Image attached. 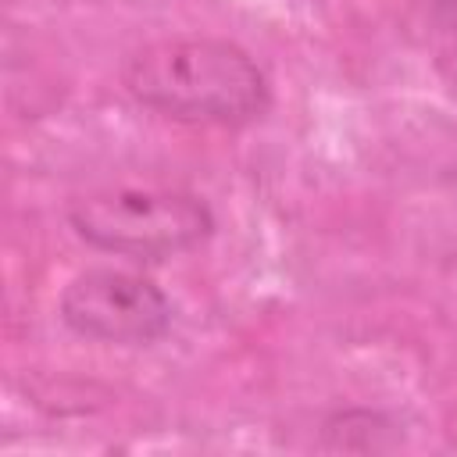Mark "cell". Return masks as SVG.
I'll use <instances>...</instances> for the list:
<instances>
[{
  "label": "cell",
  "instance_id": "obj_1",
  "mask_svg": "<svg viewBox=\"0 0 457 457\" xmlns=\"http://www.w3.org/2000/svg\"><path fill=\"white\" fill-rule=\"evenodd\" d=\"M125 89L143 107L193 125H243L268 107L257 61L225 39H157L125 61Z\"/></svg>",
  "mask_w": 457,
  "mask_h": 457
},
{
  "label": "cell",
  "instance_id": "obj_2",
  "mask_svg": "<svg viewBox=\"0 0 457 457\" xmlns=\"http://www.w3.org/2000/svg\"><path fill=\"white\" fill-rule=\"evenodd\" d=\"M71 228L96 250L161 261L200 246L214 218L204 200L179 189H107L71 204Z\"/></svg>",
  "mask_w": 457,
  "mask_h": 457
},
{
  "label": "cell",
  "instance_id": "obj_3",
  "mask_svg": "<svg viewBox=\"0 0 457 457\" xmlns=\"http://www.w3.org/2000/svg\"><path fill=\"white\" fill-rule=\"evenodd\" d=\"M61 318L86 339L111 346H146L171 328V303L150 278L136 271L89 268L64 286Z\"/></svg>",
  "mask_w": 457,
  "mask_h": 457
}]
</instances>
